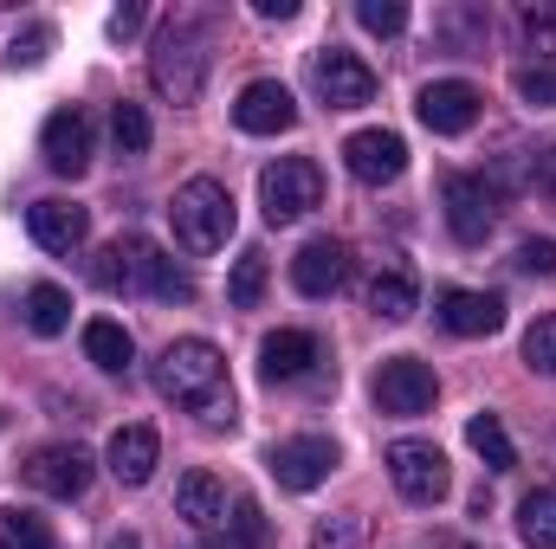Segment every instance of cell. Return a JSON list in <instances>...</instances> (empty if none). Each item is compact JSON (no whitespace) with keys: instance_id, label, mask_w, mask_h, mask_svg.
Segmentation results:
<instances>
[{"instance_id":"6da1fadb","label":"cell","mask_w":556,"mask_h":549,"mask_svg":"<svg viewBox=\"0 0 556 549\" xmlns=\"http://www.w3.org/2000/svg\"><path fill=\"white\" fill-rule=\"evenodd\" d=\"M155 388L162 401L188 408L207 426H227L233 420V388H227V356L207 343V336H181L155 356Z\"/></svg>"},{"instance_id":"7a4b0ae2","label":"cell","mask_w":556,"mask_h":549,"mask_svg":"<svg viewBox=\"0 0 556 549\" xmlns=\"http://www.w3.org/2000/svg\"><path fill=\"white\" fill-rule=\"evenodd\" d=\"M207 65H214V20L207 13H175L162 20L155 46H149V85L168 98V104H194L201 85H207Z\"/></svg>"},{"instance_id":"3957f363","label":"cell","mask_w":556,"mask_h":549,"mask_svg":"<svg viewBox=\"0 0 556 549\" xmlns=\"http://www.w3.org/2000/svg\"><path fill=\"white\" fill-rule=\"evenodd\" d=\"M91 278H98V291H124V297H137V291H149V297H162V304H188L194 297V278L181 272L168 253H155L142 233H124V240H111L104 253H98V266H91Z\"/></svg>"},{"instance_id":"277c9868","label":"cell","mask_w":556,"mask_h":549,"mask_svg":"<svg viewBox=\"0 0 556 549\" xmlns=\"http://www.w3.org/2000/svg\"><path fill=\"white\" fill-rule=\"evenodd\" d=\"M168 227H175V246H181V253L207 259V253H220V246L233 240V194H227L214 175H194V181L175 188Z\"/></svg>"},{"instance_id":"5b68a950","label":"cell","mask_w":556,"mask_h":549,"mask_svg":"<svg viewBox=\"0 0 556 549\" xmlns=\"http://www.w3.org/2000/svg\"><path fill=\"white\" fill-rule=\"evenodd\" d=\"M260 207H266L273 227L304 220L311 207H324V168L311 155H278L273 168L260 175Z\"/></svg>"},{"instance_id":"8992f818","label":"cell","mask_w":556,"mask_h":549,"mask_svg":"<svg viewBox=\"0 0 556 549\" xmlns=\"http://www.w3.org/2000/svg\"><path fill=\"white\" fill-rule=\"evenodd\" d=\"M440 207H446V227L459 246H485V233L498 227V188L485 175H466V168L440 175Z\"/></svg>"},{"instance_id":"52a82bcc","label":"cell","mask_w":556,"mask_h":549,"mask_svg":"<svg viewBox=\"0 0 556 549\" xmlns=\"http://www.w3.org/2000/svg\"><path fill=\"white\" fill-rule=\"evenodd\" d=\"M389 478L408 505H440L453 491V472H446V452L427 446V439H395L389 446Z\"/></svg>"},{"instance_id":"ba28073f","label":"cell","mask_w":556,"mask_h":549,"mask_svg":"<svg viewBox=\"0 0 556 549\" xmlns=\"http://www.w3.org/2000/svg\"><path fill=\"white\" fill-rule=\"evenodd\" d=\"M311 85H317V98H324L330 111H363V104L376 98V72H369L356 52H343V46H324V52L311 59Z\"/></svg>"},{"instance_id":"9c48e42d","label":"cell","mask_w":556,"mask_h":549,"mask_svg":"<svg viewBox=\"0 0 556 549\" xmlns=\"http://www.w3.org/2000/svg\"><path fill=\"white\" fill-rule=\"evenodd\" d=\"M266 465H273V478L285 491H317V485L337 472V446H330L324 433H298V439H278Z\"/></svg>"},{"instance_id":"30bf717a","label":"cell","mask_w":556,"mask_h":549,"mask_svg":"<svg viewBox=\"0 0 556 549\" xmlns=\"http://www.w3.org/2000/svg\"><path fill=\"white\" fill-rule=\"evenodd\" d=\"M433 395H440V382H433V369L420 356H389L376 369V408L382 413H427Z\"/></svg>"},{"instance_id":"8fae6325","label":"cell","mask_w":556,"mask_h":549,"mask_svg":"<svg viewBox=\"0 0 556 549\" xmlns=\"http://www.w3.org/2000/svg\"><path fill=\"white\" fill-rule=\"evenodd\" d=\"M20 472H26V485L46 491V498H85V491H91V452H85V446H39Z\"/></svg>"},{"instance_id":"7c38bea8","label":"cell","mask_w":556,"mask_h":549,"mask_svg":"<svg viewBox=\"0 0 556 549\" xmlns=\"http://www.w3.org/2000/svg\"><path fill=\"white\" fill-rule=\"evenodd\" d=\"M39 155H46L52 175H85V168H91V117H85L78 104L52 111L46 130H39Z\"/></svg>"},{"instance_id":"4fadbf2b","label":"cell","mask_w":556,"mask_h":549,"mask_svg":"<svg viewBox=\"0 0 556 549\" xmlns=\"http://www.w3.org/2000/svg\"><path fill=\"white\" fill-rule=\"evenodd\" d=\"M479 91L466 85V78H440V85H427L415 98V111H420V124L433 130V137H459V130H472L479 124Z\"/></svg>"},{"instance_id":"5bb4252c","label":"cell","mask_w":556,"mask_h":549,"mask_svg":"<svg viewBox=\"0 0 556 549\" xmlns=\"http://www.w3.org/2000/svg\"><path fill=\"white\" fill-rule=\"evenodd\" d=\"M343 162H350V175H356L363 188H382V181H402L408 142L395 137V130H356V137L343 142Z\"/></svg>"},{"instance_id":"9a60e30c","label":"cell","mask_w":556,"mask_h":549,"mask_svg":"<svg viewBox=\"0 0 556 549\" xmlns=\"http://www.w3.org/2000/svg\"><path fill=\"white\" fill-rule=\"evenodd\" d=\"M26 227H33V240L46 246V253H59V259H72L85 240H91V214L78 207V201H33L26 207Z\"/></svg>"},{"instance_id":"2e32d148","label":"cell","mask_w":556,"mask_h":549,"mask_svg":"<svg viewBox=\"0 0 556 549\" xmlns=\"http://www.w3.org/2000/svg\"><path fill=\"white\" fill-rule=\"evenodd\" d=\"M233 124H240L247 137H278V130L298 124V98H291L278 78H253V85L240 91V104H233Z\"/></svg>"},{"instance_id":"e0dca14e","label":"cell","mask_w":556,"mask_h":549,"mask_svg":"<svg viewBox=\"0 0 556 549\" xmlns=\"http://www.w3.org/2000/svg\"><path fill=\"white\" fill-rule=\"evenodd\" d=\"M343 278H350V246H343V240H304V246H298L291 284H298L304 297H330V291H343Z\"/></svg>"},{"instance_id":"ac0fdd59","label":"cell","mask_w":556,"mask_h":549,"mask_svg":"<svg viewBox=\"0 0 556 549\" xmlns=\"http://www.w3.org/2000/svg\"><path fill=\"white\" fill-rule=\"evenodd\" d=\"M440 323L453 336H498L505 330V297L498 291H440Z\"/></svg>"},{"instance_id":"d6986e66","label":"cell","mask_w":556,"mask_h":549,"mask_svg":"<svg viewBox=\"0 0 556 549\" xmlns=\"http://www.w3.org/2000/svg\"><path fill=\"white\" fill-rule=\"evenodd\" d=\"M317 336L311 330H273L266 343H260V375L266 382H304L311 369H317Z\"/></svg>"},{"instance_id":"ffe728a7","label":"cell","mask_w":556,"mask_h":549,"mask_svg":"<svg viewBox=\"0 0 556 549\" xmlns=\"http://www.w3.org/2000/svg\"><path fill=\"white\" fill-rule=\"evenodd\" d=\"M104 459H111L117 485H149L155 465H162V439H155V426H117Z\"/></svg>"},{"instance_id":"44dd1931","label":"cell","mask_w":556,"mask_h":549,"mask_svg":"<svg viewBox=\"0 0 556 549\" xmlns=\"http://www.w3.org/2000/svg\"><path fill=\"white\" fill-rule=\"evenodd\" d=\"M369 310L382 317V323H408L420 310V284H415V266H402V259H389L382 272L369 278Z\"/></svg>"},{"instance_id":"7402d4cb","label":"cell","mask_w":556,"mask_h":549,"mask_svg":"<svg viewBox=\"0 0 556 549\" xmlns=\"http://www.w3.org/2000/svg\"><path fill=\"white\" fill-rule=\"evenodd\" d=\"M175 518H181V524H194V531L207 537V531L227 518V485H220L214 472H188V478L175 485Z\"/></svg>"},{"instance_id":"603a6c76","label":"cell","mask_w":556,"mask_h":549,"mask_svg":"<svg viewBox=\"0 0 556 549\" xmlns=\"http://www.w3.org/2000/svg\"><path fill=\"white\" fill-rule=\"evenodd\" d=\"M85 356H91L104 375H124V369L137 362V343H130V330H124L117 317H91V323H85Z\"/></svg>"},{"instance_id":"cb8c5ba5","label":"cell","mask_w":556,"mask_h":549,"mask_svg":"<svg viewBox=\"0 0 556 549\" xmlns=\"http://www.w3.org/2000/svg\"><path fill=\"white\" fill-rule=\"evenodd\" d=\"M518 537L531 549H556V478H538L518 505Z\"/></svg>"},{"instance_id":"d4e9b609","label":"cell","mask_w":556,"mask_h":549,"mask_svg":"<svg viewBox=\"0 0 556 549\" xmlns=\"http://www.w3.org/2000/svg\"><path fill=\"white\" fill-rule=\"evenodd\" d=\"M266 544V511L260 498H233V518H220L207 531V549H260Z\"/></svg>"},{"instance_id":"484cf974","label":"cell","mask_w":556,"mask_h":549,"mask_svg":"<svg viewBox=\"0 0 556 549\" xmlns=\"http://www.w3.org/2000/svg\"><path fill=\"white\" fill-rule=\"evenodd\" d=\"M466 439H472V452H479L492 472H511V465H518V446H511V433H505L498 413H472V420H466Z\"/></svg>"},{"instance_id":"4316f807","label":"cell","mask_w":556,"mask_h":549,"mask_svg":"<svg viewBox=\"0 0 556 549\" xmlns=\"http://www.w3.org/2000/svg\"><path fill=\"white\" fill-rule=\"evenodd\" d=\"M65 323H72V297L59 284H33L26 291V330L33 336H59Z\"/></svg>"},{"instance_id":"83f0119b","label":"cell","mask_w":556,"mask_h":549,"mask_svg":"<svg viewBox=\"0 0 556 549\" xmlns=\"http://www.w3.org/2000/svg\"><path fill=\"white\" fill-rule=\"evenodd\" d=\"M0 549H52V524L26 505H0Z\"/></svg>"},{"instance_id":"f1b7e54d","label":"cell","mask_w":556,"mask_h":549,"mask_svg":"<svg viewBox=\"0 0 556 549\" xmlns=\"http://www.w3.org/2000/svg\"><path fill=\"white\" fill-rule=\"evenodd\" d=\"M266 278H273V266H266L260 246L240 253V259H233V278H227V304H233V310H253V304L266 297Z\"/></svg>"},{"instance_id":"f546056e","label":"cell","mask_w":556,"mask_h":549,"mask_svg":"<svg viewBox=\"0 0 556 549\" xmlns=\"http://www.w3.org/2000/svg\"><path fill=\"white\" fill-rule=\"evenodd\" d=\"M511 91L538 111H556V59H538V65H518L511 72Z\"/></svg>"},{"instance_id":"4dcf8cb0","label":"cell","mask_w":556,"mask_h":549,"mask_svg":"<svg viewBox=\"0 0 556 549\" xmlns=\"http://www.w3.org/2000/svg\"><path fill=\"white\" fill-rule=\"evenodd\" d=\"M440 39H446L453 52H479V46H485V13H479V7H453V13H440Z\"/></svg>"},{"instance_id":"1f68e13d","label":"cell","mask_w":556,"mask_h":549,"mask_svg":"<svg viewBox=\"0 0 556 549\" xmlns=\"http://www.w3.org/2000/svg\"><path fill=\"white\" fill-rule=\"evenodd\" d=\"M111 137H117L124 155H142L149 137H155V130H149V111H142V104H117V111H111Z\"/></svg>"},{"instance_id":"d6a6232c","label":"cell","mask_w":556,"mask_h":549,"mask_svg":"<svg viewBox=\"0 0 556 549\" xmlns=\"http://www.w3.org/2000/svg\"><path fill=\"white\" fill-rule=\"evenodd\" d=\"M525 369L556 375V310H551V317H538V323L525 330Z\"/></svg>"},{"instance_id":"836d02e7","label":"cell","mask_w":556,"mask_h":549,"mask_svg":"<svg viewBox=\"0 0 556 549\" xmlns=\"http://www.w3.org/2000/svg\"><path fill=\"white\" fill-rule=\"evenodd\" d=\"M356 20H363L369 33H382V39H389V33H402V26H408V7H402V0H356Z\"/></svg>"},{"instance_id":"e575fe53","label":"cell","mask_w":556,"mask_h":549,"mask_svg":"<svg viewBox=\"0 0 556 549\" xmlns=\"http://www.w3.org/2000/svg\"><path fill=\"white\" fill-rule=\"evenodd\" d=\"M46 52H52V26H26V33H20V39L7 46V65L20 72V65H39Z\"/></svg>"},{"instance_id":"d590c367","label":"cell","mask_w":556,"mask_h":549,"mask_svg":"<svg viewBox=\"0 0 556 549\" xmlns=\"http://www.w3.org/2000/svg\"><path fill=\"white\" fill-rule=\"evenodd\" d=\"M511 266H518L525 278H556V240H525Z\"/></svg>"},{"instance_id":"8d00e7d4","label":"cell","mask_w":556,"mask_h":549,"mask_svg":"<svg viewBox=\"0 0 556 549\" xmlns=\"http://www.w3.org/2000/svg\"><path fill=\"white\" fill-rule=\"evenodd\" d=\"M525 39L551 59L556 52V7H525Z\"/></svg>"},{"instance_id":"74e56055","label":"cell","mask_w":556,"mask_h":549,"mask_svg":"<svg viewBox=\"0 0 556 549\" xmlns=\"http://www.w3.org/2000/svg\"><path fill=\"white\" fill-rule=\"evenodd\" d=\"M363 544V524L356 518H337V524H317L311 531V549H356Z\"/></svg>"},{"instance_id":"f35d334b","label":"cell","mask_w":556,"mask_h":549,"mask_svg":"<svg viewBox=\"0 0 556 549\" xmlns=\"http://www.w3.org/2000/svg\"><path fill=\"white\" fill-rule=\"evenodd\" d=\"M531 188H538V201H556V142L531 155Z\"/></svg>"},{"instance_id":"ab89813d","label":"cell","mask_w":556,"mask_h":549,"mask_svg":"<svg viewBox=\"0 0 556 549\" xmlns=\"http://www.w3.org/2000/svg\"><path fill=\"white\" fill-rule=\"evenodd\" d=\"M137 26H142V7H124V13H111V33H117V39H130Z\"/></svg>"},{"instance_id":"60d3db41","label":"cell","mask_w":556,"mask_h":549,"mask_svg":"<svg viewBox=\"0 0 556 549\" xmlns=\"http://www.w3.org/2000/svg\"><path fill=\"white\" fill-rule=\"evenodd\" d=\"M260 7V20H291L298 13V0H253Z\"/></svg>"},{"instance_id":"b9f144b4","label":"cell","mask_w":556,"mask_h":549,"mask_svg":"<svg viewBox=\"0 0 556 549\" xmlns=\"http://www.w3.org/2000/svg\"><path fill=\"white\" fill-rule=\"evenodd\" d=\"M104 549H142V537H137V531H117V537H111Z\"/></svg>"}]
</instances>
